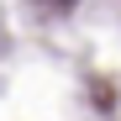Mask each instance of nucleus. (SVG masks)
I'll use <instances>...</instances> for the list:
<instances>
[{
    "label": "nucleus",
    "mask_w": 121,
    "mask_h": 121,
    "mask_svg": "<svg viewBox=\"0 0 121 121\" xmlns=\"http://www.w3.org/2000/svg\"><path fill=\"white\" fill-rule=\"evenodd\" d=\"M58 5H74V0H58Z\"/></svg>",
    "instance_id": "f257e3e1"
}]
</instances>
